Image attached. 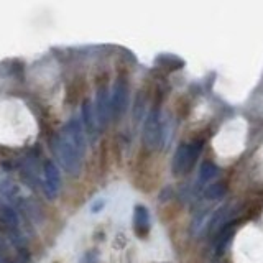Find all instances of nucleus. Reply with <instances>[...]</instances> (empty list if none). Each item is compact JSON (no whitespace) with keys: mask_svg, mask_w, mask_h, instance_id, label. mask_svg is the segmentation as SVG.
Wrapping results in <instances>:
<instances>
[{"mask_svg":"<svg viewBox=\"0 0 263 263\" xmlns=\"http://www.w3.org/2000/svg\"><path fill=\"white\" fill-rule=\"evenodd\" d=\"M224 194H226V186H224L222 183L211 184V186L206 189V193H204V196H206V198H208L209 201L221 199V198H224Z\"/></svg>","mask_w":263,"mask_h":263,"instance_id":"11","label":"nucleus"},{"mask_svg":"<svg viewBox=\"0 0 263 263\" xmlns=\"http://www.w3.org/2000/svg\"><path fill=\"white\" fill-rule=\"evenodd\" d=\"M163 125L160 120V112L153 109L145 119L143 124V143L148 148L158 147L160 143H163Z\"/></svg>","mask_w":263,"mask_h":263,"instance_id":"3","label":"nucleus"},{"mask_svg":"<svg viewBox=\"0 0 263 263\" xmlns=\"http://www.w3.org/2000/svg\"><path fill=\"white\" fill-rule=\"evenodd\" d=\"M0 263H5V260H3V257H2V254H0Z\"/></svg>","mask_w":263,"mask_h":263,"instance_id":"14","label":"nucleus"},{"mask_svg":"<svg viewBox=\"0 0 263 263\" xmlns=\"http://www.w3.org/2000/svg\"><path fill=\"white\" fill-rule=\"evenodd\" d=\"M217 166H214L212 163H203L199 170V176H198V184L199 186H204L206 183H209L211 180H214L217 176Z\"/></svg>","mask_w":263,"mask_h":263,"instance_id":"10","label":"nucleus"},{"mask_svg":"<svg viewBox=\"0 0 263 263\" xmlns=\"http://www.w3.org/2000/svg\"><path fill=\"white\" fill-rule=\"evenodd\" d=\"M68 142L74 147L77 152H79L84 156V152H86V138H84V130H82V124L77 119H71L68 124L64 125L63 132H61Z\"/></svg>","mask_w":263,"mask_h":263,"instance_id":"4","label":"nucleus"},{"mask_svg":"<svg viewBox=\"0 0 263 263\" xmlns=\"http://www.w3.org/2000/svg\"><path fill=\"white\" fill-rule=\"evenodd\" d=\"M110 105H112V117H120L125 114L128 107V86L127 82L119 81L115 84L114 92L110 97Z\"/></svg>","mask_w":263,"mask_h":263,"instance_id":"5","label":"nucleus"},{"mask_svg":"<svg viewBox=\"0 0 263 263\" xmlns=\"http://www.w3.org/2000/svg\"><path fill=\"white\" fill-rule=\"evenodd\" d=\"M82 122L91 135L96 133V127L99 124H97V117H96V109H92L91 102H84L82 105Z\"/></svg>","mask_w":263,"mask_h":263,"instance_id":"9","label":"nucleus"},{"mask_svg":"<svg viewBox=\"0 0 263 263\" xmlns=\"http://www.w3.org/2000/svg\"><path fill=\"white\" fill-rule=\"evenodd\" d=\"M102 206H104V201H99L97 204H94V206H92V212H99V209L102 208Z\"/></svg>","mask_w":263,"mask_h":263,"instance_id":"13","label":"nucleus"},{"mask_svg":"<svg viewBox=\"0 0 263 263\" xmlns=\"http://www.w3.org/2000/svg\"><path fill=\"white\" fill-rule=\"evenodd\" d=\"M112 115V105H110V97L105 87H100L96 97V117H97V124L100 127H104L109 122Z\"/></svg>","mask_w":263,"mask_h":263,"instance_id":"7","label":"nucleus"},{"mask_svg":"<svg viewBox=\"0 0 263 263\" xmlns=\"http://www.w3.org/2000/svg\"><path fill=\"white\" fill-rule=\"evenodd\" d=\"M61 188V175L53 161H46L44 165V193L49 199H54Z\"/></svg>","mask_w":263,"mask_h":263,"instance_id":"6","label":"nucleus"},{"mask_svg":"<svg viewBox=\"0 0 263 263\" xmlns=\"http://www.w3.org/2000/svg\"><path fill=\"white\" fill-rule=\"evenodd\" d=\"M133 227L142 237H145L150 231V216L145 206H135L133 209Z\"/></svg>","mask_w":263,"mask_h":263,"instance_id":"8","label":"nucleus"},{"mask_svg":"<svg viewBox=\"0 0 263 263\" xmlns=\"http://www.w3.org/2000/svg\"><path fill=\"white\" fill-rule=\"evenodd\" d=\"M54 152L58 155L59 163L63 165V168L69 175L72 176L79 175L81 165H82V155L61 133L54 140Z\"/></svg>","mask_w":263,"mask_h":263,"instance_id":"1","label":"nucleus"},{"mask_svg":"<svg viewBox=\"0 0 263 263\" xmlns=\"http://www.w3.org/2000/svg\"><path fill=\"white\" fill-rule=\"evenodd\" d=\"M84 263H97V257L96 254H87L86 259H84Z\"/></svg>","mask_w":263,"mask_h":263,"instance_id":"12","label":"nucleus"},{"mask_svg":"<svg viewBox=\"0 0 263 263\" xmlns=\"http://www.w3.org/2000/svg\"><path fill=\"white\" fill-rule=\"evenodd\" d=\"M201 148H203V143L201 142L181 143L178 147L175 156H173V163H171L173 175H181L183 171L191 170L201 153Z\"/></svg>","mask_w":263,"mask_h":263,"instance_id":"2","label":"nucleus"}]
</instances>
